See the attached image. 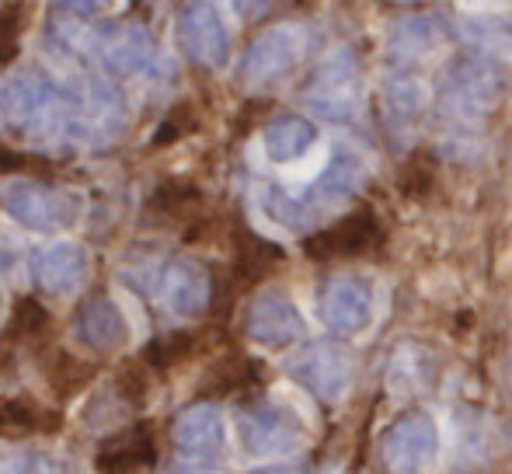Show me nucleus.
<instances>
[{
	"label": "nucleus",
	"instance_id": "412c9836",
	"mask_svg": "<svg viewBox=\"0 0 512 474\" xmlns=\"http://www.w3.org/2000/svg\"><path fill=\"white\" fill-rule=\"evenodd\" d=\"M196 342H199L196 332H175V335H168V339H154L143 349V366H147L150 373L175 370L178 363H185V359L196 353Z\"/></svg>",
	"mask_w": 512,
	"mask_h": 474
},
{
	"label": "nucleus",
	"instance_id": "ddd939ff",
	"mask_svg": "<svg viewBox=\"0 0 512 474\" xmlns=\"http://www.w3.org/2000/svg\"><path fill=\"white\" fill-rule=\"evenodd\" d=\"M432 373H436V363H432V353L415 342L401 346L398 353L391 356V366H387V387H391L398 398H415L425 387L432 384Z\"/></svg>",
	"mask_w": 512,
	"mask_h": 474
},
{
	"label": "nucleus",
	"instance_id": "f8f14e48",
	"mask_svg": "<svg viewBox=\"0 0 512 474\" xmlns=\"http://www.w3.org/2000/svg\"><path fill=\"white\" fill-rule=\"evenodd\" d=\"M244 440L255 454H290L300 447V426L279 412H255L244 419Z\"/></svg>",
	"mask_w": 512,
	"mask_h": 474
},
{
	"label": "nucleus",
	"instance_id": "dca6fc26",
	"mask_svg": "<svg viewBox=\"0 0 512 474\" xmlns=\"http://www.w3.org/2000/svg\"><path fill=\"white\" fill-rule=\"evenodd\" d=\"M53 332H56V321L39 300L32 297H21L11 311V321H7V332H4V342H25L32 349H46L53 342Z\"/></svg>",
	"mask_w": 512,
	"mask_h": 474
},
{
	"label": "nucleus",
	"instance_id": "bb28decb",
	"mask_svg": "<svg viewBox=\"0 0 512 474\" xmlns=\"http://www.w3.org/2000/svg\"><path fill=\"white\" fill-rule=\"evenodd\" d=\"M509 380H512V363H509Z\"/></svg>",
	"mask_w": 512,
	"mask_h": 474
},
{
	"label": "nucleus",
	"instance_id": "4468645a",
	"mask_svg": "<svg viewBox=\"0 0 512 474\" xmlns=\"http://www.w3.org/2000/svg\"><path fill=\"white\" fill-rule=\"evenodd\" d=\"M304 53V35L297 28H276L272 35H265L248 56V70L255 77H276L283 74L286 67L300 60Z\"/></svg>",
	"mask_w": 512,
	"mask_h": 474
},
{
	"label": "nucleus",
	"instance_id": "5701e85b",
	"mask_svg": "<svg viewBox=\"0 0 512 474\" xmlns=\"http://www.w3.org/2000/svg\"><path fill=\"white\" fill-rule=\"evenodd\" d=\"M199 203H203V196H199L189 182H178V178H171V182H161V189L154 192V199H150V210L182 213L185 206H199Z\"/></svg>",
	"mask_w": 512,
	"mask_h": 474
},
{
	"label": "nucleus",
	"instance_id": "7ed1b4c3",
	"mask_svg": "<svg viewBox=\"0 0 512 474\" xmlns=\"http://www.w3.org/2000/svg\"><path fill=\"white\" fill-rule=\"evenodd\" d=\"M436 422L422 412H405L384 436V464L391 474H422L436 457Z\"/></svg>",
	"mask_w": 512,
	"mask_h": 474
},
{
	"label": "nucleus",
	"instance_id": "2eb2a0df",
	"mask_svg": "<svg viewBox=\"0 0 512 474\" xmlns=\"http://www.w3.org/2000/svg\"><path fill=\"white\" fill-rule=\"evenodd\" d=\"M443 39V21L432 18V14H411V18L398 21L391 32V56L401 63L418 60V56L432 53Z\"/></svg>",
	"mask_w": 512,
	"mask_h": 474
},
{
	"label": "nucleus",
	"instance_id": "423d86ee",
	"mask_svg": "<svg viewBox=\"0 0 512 474\" xmlns=\"http://www.w3.org/2000/svg\"><path fill=\"white\" fill-rule=\"evenodd\" d=\"M506 426L495 415L478 412V408H464L457 415V447H453V461L457 468H481L492 464L495 457L506 450Z\"/></svg>",
	"mask_w": 512,
	"mask_h": 474
},
{
	"label": "nucleus",
	"instance_id": "39448f33",
	"mask_svg": "<svg viewBox=\"0 0 512 474\" xmlns=\"http://www.w3.org/2000/svg\"><path fill=\"white\" fill-rule=\"evenodd\" d=\"M321 318L335 332H363L373 318V290L359 276H338L321 290Z\"/></svg>",
	"mask_w": 512,
	"mask_h": 474
},
{
	"label": "nucleus",
	"instance_id": "393cba45",
	"mask_svg": "<svg viewBox=\"0 0 512 474\" xmlns=\"http://www.w3.org/2000/svg\"><path fill=\"white\" fill-rule=\"evenodd\" d=\"M21 168H35V161H28V157L0 147V171H21Z\"/></svg>",
	"mask_w": 512,
	"mask_h": 474
},
{
	"label": "nucleus",
	"instance_id": "f257e3e1",
	"mask_svg": "<svg viewBox=\"0 0 512 474\" xmlns=\"http://www.w3.org/2000/svg\"><path fill=\"white\" fill-rule=\"evenodd\" d=\"M506 88L509 74L502 60H492V56L481 53L457 56L443 74V84H439V119L453 133H471L481 119L499 109V102L506 98Z\"/></svg>",
	"mask_w": 512,
	"mask_h": 474
},
{
	"label": "nucleus",
	"instance_id": "20e7f679",
	"mask_svg": "<svg viewBox=\"0 0 512 474\" xmlns=\"http://www.w3.org/2000/svg\"><path fill=\"white\" fill-rule=\"evenodd\" d=\"M352 356L338 342H314L307 353L293 359L290 373L317 401H338L352 384Z\"/></svg>",
	"mask_w": 512,
	"mask_h": 474
},
{
	"label": "nucleus",
	"instance_id": "9d476101",
	"mask_svg": "<svg viewBox=\"0 0 512 474\" xmlns=\"http://www.w3.org/2000/svg\"><path fill=\"white\" fill-rule=\"evenodd\" d=\"M251 335L265 346H286L300 335V314L286 297H258L251 307Z\"/></svg>",
	"mask_w": 512,
	"mask_h": 474
},
{
	"label": "nucleus",
	"instance_id": "1a4fd4ad",
	"mask_svg": "<svg viewBox=\"0 0 512 474\" xmlns=\"http://www.w3.org/2000/svg\"><path fill=\"white\" fill-rule=\"evenodd\" d=\"M157 457L154 447V429L150 422L129 429V433L115 436L112 443L98 454V471L102 474H147Z\"/></svg>",
	"mask_w": 512,
	"mask_h": 474
},
{
	"label": "nucleus",
	"instance_id": "b1692460",
	"mask_svg": "<svg viewBox=\"0 0 512 474\" xmlns=\"http://www.w3.org/2000/svg\"><path fill=\"white\" fill-rule=\"evenodd\" d=\"M189 116H192L189 105H178V109L161 122V133L154 136V147H168V143L182 140V136L189 133Z\"/></svg>",
	"mask_w": 512,
	"mask_h": 474
},
{
	"label": "nucleus",
	"instance_id": "4be33fe9",
	"mask_svg": "<svg viewBox=\"0 0 512 474\" xmlns=\"http://www.w3.org/2000/svg\"><path fill=\"white\" fill-rule=\"evenodd\" d=\"M115 391L126 401L129 408H143L150 398V370L143 366V359H133V363H122L119 377H115Z\"/></svg>",
	"mask_w": 512,
	"mask_h": 474
},
{
	"label": "nucleus",
	"instance_id": "a211bd4d",
	"mask_svg": "<svg viewBox=\"0 0 512 474\" xmlns=\"http://www.w3.org/2000/svg\"><path fill=\"white\" fill-rule=\"evenodd\" d=\"M314 140H317V129L310 126L307 119H297V116L276 119L269 126V136H265L269 154L276 157V161H297V157H304L307 150L314 147Z\"/></svg>",
	"mask_w": 512,
	"mask_h": 474
},
{
	"label": "nucleus",
	"instance_id": "f03ea898",
	"mask_svg": "<svg viewBox=\"0 0 512 474\" xmlns=\"http://www.w3.org/2000/svg\"><path fill=\"white\" fill-rule=\"evenodd\" d=\"M310 109L331 122H349L359 109V63L352 53H338L310 81Z\"/></svg>",
	"mask_w": 512,
	"mask_h": 474
},
{
	"label": "nucleus",
	"instance_id": "6ab92c4d",
	"mask_svg": "<svg viewBox=\"0 0 512 474\" xmlns=\"http://www.w3.org/2000/svg\"><path fill=\"white\" fill-rule=\"evenodd\" d=\"M464 39L471 42V53L492 56V60H509L512 53V32L502 18H467Z\"/></svg>",
	"mask_w": 512,
	"mask_h": 474
},
{
	"label": "nucleus",
	"instance_id": "a878e982",
	"mask_svg": "<svg viewBox=\"0 0 512 474\" xmlns=\"http://www.w3.org/2000/svg\"><path fill=\"white\" fill-rule=\"evenodd\" d=\"M11 366H14V353H11V349H4V353H0V377H4Z\"/></svg>",
	"mask_w": 512,
	"mask_h": 474
},
{
	"label": "nucleus",
	"instance_id": "9b49d317",
	"mask_svg": "<svg viewBox=\"0 0 512 474\" xmlns=\"http://www.w3.org/2000/svg\"><path fill=\"white\" fill-rule=\"evenodd\" d=\"M63 429V412L60 408H42L28 398H7L0 401V436L18 440V436L32 433H60Z\"/></svg>",
	"mask_w": 512,
	"mask_h": 474
},
{
	"label": "nucleus",
	"instance_id": "f3484780",
	"mask_svg": "<svg viewBox=\"0 0 512 474\" xmlns=\"http://www.w3.org/2000/svg\"><path fill=\"white\" fill-rule=\"evenodd\" d=\"M49 359H42V373H46L49 387H53V394L60 401L74 398V394H81L84 387L91 384V377L98 373L95 363H84V359H77L74 353H67V349H49Z\"/></svg>",
	"mask_w": 512,
	"mask_h": 474
},
{
	"label": "nucleus",
	"instance_id": "0eeeda50",
	"mask_svg": "<svg viewBox=\"0 0 512 474\" xmlns=\"http://www.w3.org/2000/svg\"><path fill=\"white\" fill-rule=\"evenodd\" d=\"M425 109H429V84L415 70L401 67L384 77V119L391 136L415 133Z\"/></svg>",
	"mask_w": 512,
	"mask_h": 474
},
{
	"label": "nucleus",
	"instance_id": "6e6552de",
	"mask_svg": "<svg viewBox=\"0 0 512 474\" xmlns=\"http://www.w3.org/2000/svg\"><path fill=\"white\" fill-rule=\"evenodd\" d=\"M377 241H380L377 220H373L370 210H363V213H352V217H345L342 224H335L331 231L310 237L304 248H307L310 258H317V262H328V258L363 255V251H370Z\"/></svg>",
	"mask_w": 512,
	"mask_h": 474
},
{
	"label": "nucleus",
	"instance_id": "aec40b11",
	"mask_svg": "<svg viewBox=\"0 0 512 474\" xmlns=\"http://www.w3.org/2000/svg\"><path fill=\"white\" fill-rule=\"evenodd\" d=\"M359 178H363V161L356 154H338L331 161V168L317 178V203H338V199H345L356 189Z\"/></svg>",
	"mask_w": 512,
	"mask_h": 474
}]
</instances>
